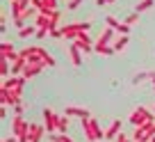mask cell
I'll return each mask as SVG.
<instances>
[{
  "mask_svg": "<svg viewBox=\"0 0 155 142\" xmlns=\"http://www.w3.org/2000/svg\"><path fill=\"white\" fill-rule=\"evenodd\" d=\"M91 28V23H84V21H78V23H66L59 28V32H62V37L66 41H75L78 37L82 32H87V30Z\"/></svg>",
  "mask_w": 155,
  "mask_h": 142,
  "instance_id": "1",
  "label": "cell"
},
{
  "mask_svg": "<svg viewBox=\"0 0 155 142\" xmlns=\"http://www.w3.org/2000/svg\"><path fill=\"white\" fill-rule=\"evenodd\" d=\"M59 19H62V14H59V9H55V12H50L48 16H44V14H39L37 16V28H41V30H46V32H53V30H57V23H59Z\"/></svg>",
  "mask_w": 155,
  "mask_h": 142,
  "instance_id": "2",
  "label": "cell"
},
{
  "mask_svg": "<svg viewBox=\"0 0 155 142\" xmlns=\"http://www.w3.org/2000/svg\"><path fill=\"white\" fill-rule=\"evenodd\" d=\"M23 87H25V85H18V87H12V89H0L2 106H16V103H21V96H23Z\"/></svg>",
  "mask_w": 155,
  "mask_h": 142,
  "instance_id": "3",
  "label": "cell"
},
{
  "mask_svg": "<svg viewBox=\"0 0 155 142\" xmlns=\"http://www.w3.org/2000/svg\"><path fill=\"white\" fill-rule=\"evenodd\" d=\"M155 135V119L144 126H135V133H132V140L135 142H148L150 137Z\"/></svg>",
  "mask_w": 155,
  "mask_h": 142,
  "instance_id": "4",
  "label": "cell"
},
{
  "mask_svg": "<svg viewBox=\"0 0 155 142\" xmlns=\"http://www.w3.org/2000/svg\"><path fill=\"white\" fill-rule=\"evenodd\" d=\"M155 119V115H150V110L148 108H135L132 110V115H130V122L135 124V126H144V124H148V122H153Z\"/></svg>",
  "mask_w": 155,
  "mask_h": 142,
  "instance_id": "5",
  "label": "cell"
},
{
  "mask_svg": "<svg viewBox=\"0 0 155 142\" xmlns=\"http://www.w3.org/2000/svg\"><path fill=\"white\" fill-rule=\"evenodd\" d=\"M44 126L48 133H57L59 128V115H55V110L44 108Z\"/></svg>",
  "mask_w": 155,
  "mask_h": 142,
  "instance_id": "6",
  "label": "cell"
},
{
  "mask_svg": "<svg viewBox=\"0 0 155 142\" xmlns=\"http://www.w3.org/2000/svg\"><path fill=\"white\" fill-rule=\"evenodd\" d=\"M28 131H30V122H25L23 115H14V119H12V133H14L16 137H21Z\"/></svg>",
  "mask_w": 155,
  "mask_h": 142,
  "instance_id": "7",
  "label": "cell"
},
{
  "mask_svg": "<svg viewBox=\"0 0 155 142\" xmlns=\"http://www.w3.org/2000/svg\"><path fill=\"white\" fill-rule=\"evenodd\" d=\"M30 2L32 0H12V16H14V21L21 19L25 14V9H30Z\"/></svg>",
  "mask_w": 155,
  "mask_h": 142,
  "instance_id": "8",
  "label": "cell"
},
{
  "mask_svg": "<svg viewBox=\"0 0 155 142\" xmlns=\"http://www.w3.org/2000/svg\"><path fill=\"white\" fill-rule=\"evenodd\" d=\"M64 115H68V117H78V119H89V117H91V113H89L87 108H78V106H66V108H64Z\"/></svg>",
  "mask_w": 155,
  "mask_h": 142,
  "instance_id": "9",
  "label": "cell"
},
{
  "mask_svg": "<svg viewBox=\"0 0 155 142\" xmlns=\"http://www.w3.org/2000/svg\"><path fill=\"white\" fill-rule=\"evenodd\" d=\"M73 44H75L78 48L82 50V53H89V50H94V41L89 39V34H87V32H82L75 41H73Z\"/></svg>",
  "mask_w": 155,
  "mask_h": 142,
  "instance_id": "10",
  "label": "cell"
},
{
  "mask_svg": "<svg viewBox=\"0 0 155 142\" xmlns=\"http://www.w3.org/2000/svg\"><path fill=\"white\" fill-rule=\"evenodd\" d=\"M119 133H121V122H119V119H114V122L105 128V142L116 140V135H119Z\"/></svg>",
  "mask_w": 155,
  "mask_h": 142,
  "instance_id": "11",
  "label": "cell"
},
{
  "mask_svg": "<svg viewBox=\"0 0 155 142\" xmlns=\"http://www.w3.org/2000/svg\"><path fill=\"white\" fill-rule=\"evenodd\" d=\"M114 32L116 30H112V28H105L101 34H98V39L94 41L96 46H110V41H112V37H114Z\"/></svg>",
  "mask_w": 155,
  "mask_h": 142,
  "instance_id": "12",
  "label": "cell"
},
{
  "mask_svg": "<svg viewBox=\"0 0 155 142\" xmlns=\"http://www.w3.org/2000/svg\"><path fill=\"white\" fill-rule=\"evenodd\" d=\"M44 133H46L44 124H30V137H32V142H41Z\"/></svg>",
  "mask_w": 155,
  "mask_h": 142,
  "instance_id": "13",
  "label": "cell"
},
{
  "mask_svg": "<svg viewBox=\"0 0 155 142\" xmlns=\"http://www.w3.org/2000/svg\"><path fill=\"white\" fill-rule=\"evenodd\" d=\"M44 67H46V64H25V69H23V74H21V76H25V78H34V76H39L41 71H44Z\"/></svg>",
  "mask_w": 155,
  "mask_h": 142,
  "instance_id": "14",
  "label": "cell"
},
{
  "mask_svg": "<svg viewBox=\"0 0 155 142\" xmlns=\"http://www.w3.org/2000/svg\"><path fill=\"white\" fill-rule=\"evenodd\" d=\"M16 50H14V44L12 41H2V60H9V62H14V57H16Z\"/></svg>",
  "mask_w": 155,
  "mask_h": 142,
  "instance_id": "15",
  "label": "cell"
},
{
  "mask_svg": "<svg viewBox=\"0 0 155 142\" xmlns=\"http://www.w3.org/2000/svg\"><path fill=\"white\" fill-rule=\"evenodd\" d=\"M68 55H71V62L75 64V67H80V64H82V50L78 48L75 44L68 46Z\"/></svg>",
  "mask_w": 155,
  "mask_h": 142,
  "instance_id": "16",
  "label": "cell"
},
{
  "mask_svg": "<svg viewBox=\"0 0 155 142\" xmlns=\"http://www.w3.org/2000/svg\"><path fill=\"white\" fill-rule=\"evenodd\" d=\"M112 46H114V50H123V48L128 46V34H119Z\"/></svg>",
  "mask_w": 155,
  "mask_h": 142,
  "instance_id": "17",
  "label": "cell"
},
{
  "mask_svg": "<svg viewBox=\"0 0 155 142\" xmlns=\"http://www.w3.org/2000/svg\"><path fill=\"white\" fill-rule=\"evenodd\" d=\"M153 2H155V0H139V2L135 5V12H137V14H141V12H146V9L153 7Z\"/></svg>",
  "mask_w": 155,
  "mask_h": 142,
  "instance_id": "18",
  "label": "cell"
},
{
  "mask_svg": "<svg viewBox=\"0 0 155 142\" xmlns=\"http://www.w3.org/2000/svg\"><path fill=\"white\" fill-rule=\"evenodd\" d=\"M37 25H25V28L23 30H18V37H23V39H25V37H32V34H37Z\"/></svg>",
  "mask_w": 155,
  "mask_h": 142,
  "instance_id": "19",
  "label": "cell"
},
{
  "mask_svg": "<svg viewBox=\"0 0 155 142\" xmlns=\"http://www.w3.org/2000/svg\"><path fill=\"white\" fill-rule=\"evenodd\" d=\"M68 119H71L68 115H59V128H57V133H66L68 131V124H71Z\"/></svg>",
  "mask_w": 155,
  "mask_h": 142,
  "instance_id": "20",
  "label": "cell"
},
{
  "mask_svg": "<svg viewBox=\"0 0 155 142\" xmlns=\"http://www.w3.org/2000/svg\"><path fill=\"white\" fill-rule=\"evenodd\" d=\"M48 137H50V142H73L66 133H50Z\"/></svg>",
  "mask_w": 155,
  "mask_h": 142,
  "instance_id": "21",
  "label": "cell"
},
{
  "mask_svg": "<svg viewBox=\"0 0 155 142\" xmlns=\"http://www.w3.org/2000/svg\"><path fill=\"white\" fill-rule=\"evenodd\" d=\"M0 74H2V80L9 78V60H0Z\"/></svg>",
  "mask_w": 155,
  "mask_h": 142,
  "instance_id": "22",
  "label": "cell"
},
{
  "mask_svg": "<svg viewBox=\"0 0 155 142\" xmlns=\"http://www.w3.org/2000/svg\"><path fill=\"white\" fill-rule=\"evenodd\" d=\"M105 23H107V28H112V30H119V28H121V23H119V21H116L114 16H107V19H105Z\"/></svg>",
  "mask_w": 155,
  "mask_h": 142,
  "instance_id": "23",
  "label": "cell"
},
{
  "mask_svg": "<svg viewBox=\"0 0 155 142\" xmlns=\"http://www.w3.org/2000/svg\"><path fill=\"white\" fill-rule=\"evenodd\" d=\"M144 80H150V74H146V71H144V74H137L135 78H132V83L139 85V83H144Z\"/></svg>",
  "mask_w": 155,
  "mask_h": 142,
  "instance_id": "24",
  "label": "cell"
},
{
  "mask_svg": "<svg viewBox=\"0 0 155 142\" xmlns=\"http://www.w3.org/2000/svg\"><path fill=\"white\" fill-rule=\"evenodd\" d=\"M137 19H139V14H137V12H132V14L128 16V19L123 21V23H126V25H135V23H137Z\"/></svg>",
  "mask_w": 155,
  "mask_h": 142,
  "instance_id": "25",
  "label": "cell"
},
{
  "mask_svg": "<svg viewBox=\"0 0 155 142\" xmlns=\"http://www.w3.org/2000/svg\"><path fill=\"white\" fill-rule=\"evenodd\" d=\"M82 5V0H68V9H78Z\"/></svg>",
  "mask_w": 155,
  "mask_h": 142,
  "instance_id": "26",
  "label": "cell"
},
{
  "mask_svg": "<svg viewBox=\"0 0 155 142\" xmlns=\"http://www.w3.org/2000/svg\"><path fill=\"white\" fill-rule=\"evenodd\" d=\"M46 34H48V32H46V30H41V28H39V30H37V34H34V37H37V39H44Z\"/></svg>",
  "mask_w": 155,
  "mask_h": 142,
  "instance_id": "27",
  "label": "cell"
},
{
  "mask_svg": "<svg viewBox=\"0 0 155 142\" xmlns=\"http://www.w3.org/2000/svg\"><path fill=\"white\" fill-rule=\"evenodd\" d=\"M50 37H53V39H62V32H59V28L53 30V32H50Z\"/></svg>",
  "mask_w": 155,
  "mask_h": 142,
  "instance_id": "28",
  "label": "cell"
},
{
  "mask_svg": "<svg viewBox=\"0 0 155 142\" xmlns=\"http://www.w3.org/2000/svg\"><path fill=\"white\" fill-rule=\"evenodd\" d=\"M14 113L16 115H23V103H16V106H14Z\"/></svg>",
  "mask_w": 155,
  "mask_h": 142,
  "instance_id": "29",
  "label": "cell"
},
{
  "mask_svg": "<svg viewBox=\"0 0 155 142\" xmlns=\"http://www.w3.org/2000/svg\"><path fill=\"white\" fill-rule=\"evenodd\" d=\"M110 2H112V0H96V5H98V7H107Z\"/></svg>",
  "mask_w": 155,
  "mask_h": 142,
  "instance_id": "30",
  "label": "cell"
},
{
  "mask_svg": "<svg viewBox=\"0 0 155 142\" xmlns=\"http://www.w3.org/2000/svg\"><path fill=\"white\" fill-rule=\"evenodd\" d=\"M150 80H153V85H155V74H150Z\"/></svg>",
  "mask_w": 155,
  "mask_h": 142,
  "instance_id": "31",
  "label": "cell"
},
{
  "mask_svg": "<svg viewBox=\"0 0 155 142\" xmlns=\"http://www.w3.org/2000/svg\"><path fill=\"white\" fill-rule=\"evenodd\" d=\"M148 142H155V135H153V137H150V140H148Z\"/></svg>",
  "mask_w": 155,
  "mask_h": 142,
  "instance_id": "32",
  "label": "cell"
},
{
  "mask_svg": "<svg viewBox=\"0 0 155 142\" xmlns=\"http://www.w3.org/2000/svg\"><path fill=\"white\" fill-rule=\"evenodd\" d=\"M101 142H105V140H101Z\"/></svg>",
  "mask_w": 155,
  "mask_h": 142,
  "instance_id": "33",
  "label": "cell"
},
{
  "mask_svg": "<svg viewBox=\"0 0 155 142\" xmlns=\"http://www.w3.org/2000/svg\"><path fill=\"white\" fill-rule=\"evenodd\" d=\"M153 110H155V106H153Z\"/></svg>",
  "mask_w": 155,
  "mask_h": 142,
  "instance_id": "34",
  "label": "cell"
},
{
  "mask_svg": "<svg viewBox=\"0 0 155 142\" xmlns=\"http://www.w3.org/2000/svg\"><path fill=\"white\" fill-rule=\"evenodd\" d=\"M112 2H114V0H112Z\"/></svg>",
  "mask_w": 155,
  "mask_h": 142,
  "instance_id": "35",
  "label": "cell"
}]
</instances>
